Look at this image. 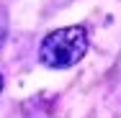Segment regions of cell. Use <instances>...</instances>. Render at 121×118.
<instances>
[{
    "mask_svg": "<svg viewBox=\"0 0 121 118\" xmlns=\"http://www.w3.org/2000/svg\"><path fill=\"white\" fill-rule=\"evenodd\" d=\"M85 51H88V31L82 26H67L52 31L41 41L39 57L52 69H67L85 57Z\"/></svg>",
    "mask_w": 121,
    "mask_h": 118,
    "instance_id": "obj_1",
    "label": "cell"
},
{
    "mask_svg": "<svg viewBox=\"0 0 121 118\" xmlns=\"http://www.w3.org/2000/svg\"><path fill=\"white\" fill-rule=\"evenodd\" d=\"M0 93H3V72H0Z\"/></svg>",
    "mask_w": 121,
    "mask_h": 118,
    "instance_id": "obj_2",
    "label": "cell"
}]
</instances>
